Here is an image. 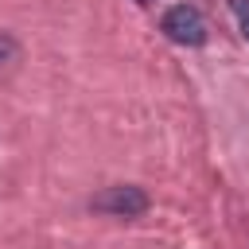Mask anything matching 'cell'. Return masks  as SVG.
<instances>
[{
  "mask_svg": "<svg viewBox=\"0 0 249 249\" xmlns=\"http://www.w3.org/2000/svg\"><path fill=\"white\" fill-rule=\"evenodd\" d=\"M89 206L97 214H113V218H140L148 210V191L136 187V183H117V187H105L89 198Z\"/></svg>",
  "mask_w": 249,
  "mask_h": 249,
  "instance_id": "cell-1",
  "label": "cell"
},
{
  "mask_svg": "<svg viewBox=\"0 0 249 249\" xmlns=\"http://www.w3.org/2000/svg\"><path fill=\"white\" fill-rule=\"evenodd\" d=\"M160 27H163V35H167L171 43H183V47L206 43V19H202V12H198L195 4H175V8H167L163 19H160Z\"/></svg>",
  "mask_w": 249,
  "mask_h": 249,
  "instance_id": "cell-2",
  "label": "cell"
},
{
  "mask_svg": "<svg viewBox=\"0 0 249 249\" xmlns=\"http://www.w3.org/2000/svg\"><path fill=\"white\" fill-rule=\"evenodd\" d=\"M230 12L237 16V27H241V35L249 39V0H230Z\"/></svg>",
  "mask_w": 249,
  "mask_h": 249,
  "instance_id": "cell-3",
  "label": "cell"
},
{
  "mask_svg": "<svg viewBox=\"0 0 249 249\" xmlns=\"http://www.w3.org/2000/svg\"><path fill=\"white\" fill-rule=\"evenodd\" d=\"M16 54H19V43H16L8 31H0V66H4V62H12Z\"/></svg>",
  "mask_w": 249,
  "mask_h": 249,
  "instance_id": "cell-4",
  "label": "cell"
},
{
  "mask_svg": "<svg viewBox=\"0 0 249 249\" xmlns=\"http://www.w3.org/2000/svg\"><path fill=\"white\" fill-rule=\"evenodd\" d=\"M140 4H148V0H140Z\"/></svg>",
  "mask_w": 249,
  "mask_h": 249,
  "instance_id": "cell-5",
  "label": "cell"
}]
</instances>
